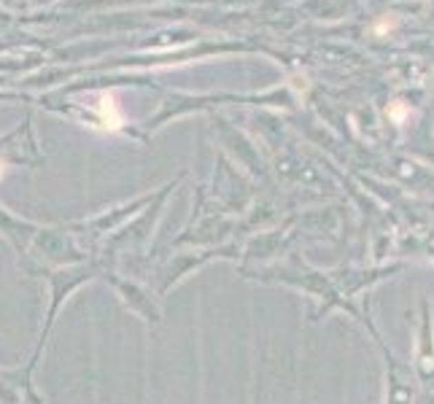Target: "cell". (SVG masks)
Segmentation results:
<instances>
[{
	"label": "cell",
	"instance_id": "1",
	"mask_svg": "<svg viewBox=\"0 0 434 404\" xmlns=\"http://www.w3.org/2000/svg\"><path fill=\"white\" fill-rule=\"evenodd\" d=\"M103 119L108 122V127H114V129H116V127H122V114L116 111V105H114V100H111V97H105V100H103Z\"/></svg>",
	"mask_w": 434,
	"mask_h": 404
}]
</instances>
